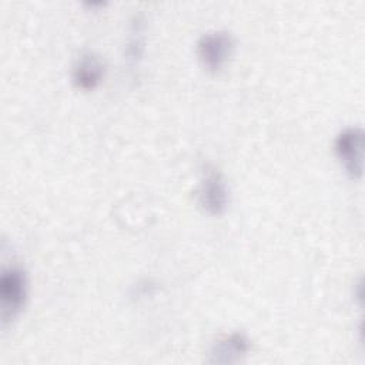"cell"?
Here are the masks:
<instances>
[{
  "instance_id": "6da1fadb",
  "label": "cell",
  "mask_w": 365,
  "mask_h": 365,
  "mask_svg": "<svg viewBox=\"0 0 365 365\" xmlns=\"http://www.w3.org/2000/svg\"><path fill=\"white\" fill-rule=\"evenodd\" d=\"M27 298V277L23 268L10 265L0 275V318L3 327L14 321Z\"/></svg>"
},
{
  "instance_id": "7a4b0ae2",
  "label": "cell",
  "mask_w": 365,
  "mask_h": 365,
  "mask_svg": "<svg viewBox=\"0 0 365 365\" xmlns=\"http://www.w3.org/2000/svg\"><path fill=\"white\" fill-rule=\"evenodd\" d=\"M234 37L225 30H215L202 34L197 43V54L201 66L212 74L220 73L234 51Z\"/></svg>"
},
{
  "instance_id": "3957f363",
  "label": "cell",
  "mask_w": 365,
  "mask_h": 365,
  "mask_svg": "<svg viewBox=\"0 0 365 365\" xmlns=\"http://www.w3.org/2000/svg\"><path fill=\"white\" fill-rule=\"evenodd\" d=\"M335 154L345 173L352 180L364 174V131L359 127H348L335 138Z\"/></svg>"
},
{
  "instance_id": "277c9868",
  "label": "cell",
  "mask_w": 365,
  "mask_h": 365,
  "mask_svg": "<svg viewBox=\"0 0 365 365\" xmlns=\"http://www.w3.org/2000/svg\"><path fill=\"white\" fill-rule=\"evenodd\" d=\"M198 202L201 208L210 215H222L228 205V187L222 173L214 167L207 165L202 171V178L198 185Z\"/></svg>"
},
{
  "instance_id": "5b68a950",
  "label": "cell",
  "mask_w": 365,
  "mask_h": 365,
  "mask_svg": "<svg viewBox=\"0 0 365 365\" xmlns=\"http://www.w3.org/2000/svg\"><path fill=\"white\" fill-rule=\"evenodd\" d=\"M106 66L100 56L94 51H83L74 61L71 70V78L77 88L90 91L94 90L104 78Z\"/></svg>"
},
{
  "instance_id": "8992f818",
  "label": "cell",
  "mask_w": 365,
  "mask_h": 365,
  "mask_svg": "<svg viewBox=\"0 0 365 365\" xmlns=\"http://www.w3.org/2000/svg\"><path fill=\"white\" fill-rule=\"evenodd\" d=\"M251 349L250 339L242 332H232L214 344L210 352V362L231 364L240 361Z\"/></svg>"
},
{
  "instance_id": "52a82bcc",
  "label": "cell",
  "mask_w": 365,
  "mask_h": 365,
  "mask_svg": "<svg viewBox=\"0 0 365 365\" xmlns=\"http://www.w3.org/2000/svg\"><path fill=\"white\" fill-rule=\"evenodd\" d=\"M144 20L141 16H135L131 21L130 37L125 46V60L131 70H135V67L138 66L144 53Z\"/></svg>"
}]
</instances>
